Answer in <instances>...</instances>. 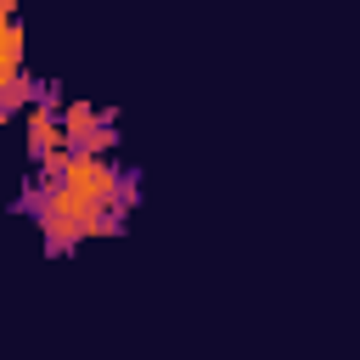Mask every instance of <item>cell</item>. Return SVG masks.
I'll return each instance as SVG.
<instances>
[{
	"label": "cell",
	"mask_w": 360,
	"mask_h": 360,
	"mask_svg": "<svg viewBox=\"0 0 360 360\" xmlns=\"http://www.w3.org/2000/svg\"><path fill=\"white\" fill-rule=\"evenodd\" d=\"M62 141L73 158H107V146L118 141V118L90 101H62Z\"/></svg>",
	"instance_id": "obj_2"
},
{
	"label": "cell",
	"mask_w": 360,
	"mask_h": 360,
	"mask_svg": "<svg viewBox=\"0 0 360 360\" xmlns=\"http://www.w3.org/2000/svg\"><path fill=\"white\" fill-rule=\"evenodd\" d=\"M141 202V169H118L107 158L56 152L34 163V180L17 191V214H28L45 236V253L68 259L90 236H118L129 208Z\"/></svg>",
	"instance_id": "obj_1"
}]
</instances>
